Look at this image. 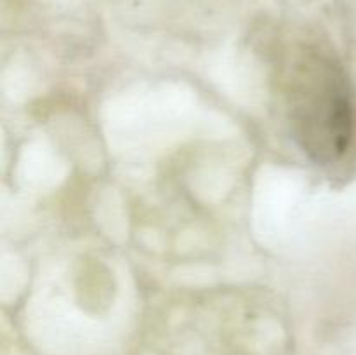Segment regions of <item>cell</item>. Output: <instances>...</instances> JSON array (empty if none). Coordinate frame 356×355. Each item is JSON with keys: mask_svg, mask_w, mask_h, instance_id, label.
I'll return each instance as SVG.
<instances>
[{"mask_svg": "<svg viewBox=\"0 0 356 355\" xmlns=\"http://www.w3.org/2000/svg\"><path fill=\"white\" fill-rule=\"evenodd\" d=\"M284 97L299 148L334 176H350L356 167V93L343 63L320 47H301L285 68Z\"/></svg>", "mask_w": 356, "mask_h": 355, "instance_id": "6da1fadb", "label": "cell"}]
</instances>
